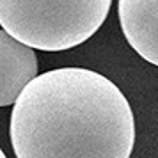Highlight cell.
<instances>
[{
  "mask_svg": "<svg viewBox=\"0 0 158 158\" xmlns=\"http://www.w3.org/2000/svg\"><path fill=\"white\" fill-rule=\"evenodd\" d=\"M112 0H0V25L43 52L71 50L98 32Z\"/></svg>",
  "mask_w": 158,
  "mask_h": 158,
  "instance_id": "2",
  "label": "cell"
},
{
  "mask_svg": "<svg viewBox=\"0 0 158 158\" xmlns=\"http://www.w3.org/2000/svg\"><path fill=\"white\" fill-rule=\"evenodd\" d=\"M0 156H2V158H7V156H6V153H4V151H0Z\"/></svg>",
  "mask_w": 158,
  "mask_h": 158,
  "instance_id": "5",
  "label": "cell"
},
{
  "mask_svg": "<svg viewBox=\"0 0 158 158\" xmlns=\"http://www.w3.org/2000/svg\"><path fill=\"white\" fill-rule=\"evenodd\" d=\"M117 11L128 44L158 68V0H119Z\"/></svg>",
  "mask_w": 158,
  "mask_h": 158,
  "instance_id": "4",
  "label": "cell"
},
{
  "mask_svg": "<svg viewBox=\"0 0 158 158\" xmlns=\"http://www.w3.org/2000/svg\"><path fill=\"white\" fill-rule=\"evenodd\" d=\"M16 158H130L135 119L112 80L85 68L37 75L9 123Z\"/></svg>",
  "mask_w": 158,
  "mask_h": 158,
  "instance_id": "1",
  "label": "cell"
},
{
  "mask_svg": "<svg viewBox=\"0 0 158 158\" xmlns=\"http://www.w3.org/2000/svg\"><path fill=\"white\" fill-rule=\"evenodd\" d=\"M36 48L0 30V107L13 105L22 91L37 77Z\"/></svg>",
  "mask_w": 158,
  "mask_h": 158,
  "instance_id": "3",
  "label": "cell"
}]
</instances>
